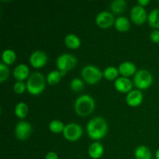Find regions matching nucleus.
<instances>
[{
    "instance_id": "1",
    "label": "nucleus",
    "mask_w": 159,
    "mask_h": 159,
    "mask_svg": "<svg viewBox=\"0 0 159 159\" xmlns=\"http://www.w3.org/2000/svg\"><path fill=\"white\" fill-rule=\"evenodd\" d=\"M89 137L93 140H100L105 137L108 130V124L105 119L96 116L90 120L86 125Z\"/></svg>"
},
{
    "instance_id": "2",
    "label": "nucleus",
    "mask_w": 159,
    "mask_h": 159,
    "mask_svg": "<svg viewBox=\"0 0 159 159\" xmlns=\"http://www.w3.org/2000/svg\"><path fill=\"white\" fill-rule=\"evenodd\" d=\"M96 102L91 96L87 94L81 95L76 99L74 103L75 113L81 116H86L91 114L95 110Z\"/></svg>"
},
{
    "instance_id": "3",
    "label": "nucleus",
    "mask_w": 159,
    "mask_h": 159,
    "mask_svg": "<svg viewBox=\"0 0 159 159\" xmlns=\"http://www.w3.org/2000/svg\"><path fill=\"white\" fill-rule=\"evenodd\" d=\"M26 90L28 93L34 96L40 94L45 88V79L42 73L35 71L30 75L26 81Z\"/></svg>"
},
{
    "instance_id": "4",
    "label": "nucleus",
    "mask_w": 159,
    "mask_h": 159,
    "mask_svg": "<svg viewBox=\"0 0 159 159\" xmlns=\"http://www.w3.org/2000/svg\"><path fill=\"white\" fill-rule=\"evenodd\" d=\"M81 75L84 81L91 85L99 82L103 76V73L98 67L92 65L84 66L81 71Z\"/></svg>"
},
{
    "instance_id": "5",
    "label": "nucleus",
    "mask_w": 159,
    "mask_h": 159,
    "mask_svg": "<svg viewBox=\"0 0 159 159\" xmlns=\"http://www.w3.org/2000/svg\"><path fill=\"white\" fill-rule=\"evenodd\" d=\"M153 77L150 71L145 69L138 70L134 76V84L139 90L147 89L152 85Z\"/></svg>"
},
{
    "instance_id": "6",
    "label": "nucleus",
    "mask_w": 159,
    "mask_h": 159,
    "mask_svg": "<svg viewBox=\"0 0 159 159\" xmlns=\"http://www.w3.org/2000/svg\"><path fill=\"white\" fill-rule=\"evenodd\" d=\"M78 60L76 57L69 53H65L57 57L56 60V65L58 70L62 72H65L71 70L76 65Z\"/></svg>"
},
{
    "instance_id": "7",
    "label": "nucleus",
    "mask_w": 159,
    "mask_h": 159,
    "mask_svg": "<svg viewBox=\"0 0 159 159\" xmlns=\"http://www.w3.org/2000/svg\"><path fill=\"white\" fill-rule=\"evenodd\" d=\"M62 133L66 140L69 141H75L82 137L83 130L79 124L76 123H70L65 126Z\"/></svg>"
},
{
    "instance_id": "8",
    "label": "nucleus",
    "mask_w": 159,
    "mask_h": 159,
    "mask_svg": "<svg viewBox=\"0 0 159 159\" xmlns=\"http://www.w3.org/2000/svg\"><path fill=\"white\" fill-rule=\"evenodd\" d=\"M130 16L132 21L135 24L141 25L146 21L148 16L147 11L144 9V7L140 6V5H136L130 9Z\"/></svg>"
},
{
    "instance_id": "9",
    "label": "nucleus",
    "mask_w": 159,
    "mask_h": 159,
    "mask_svg": "<svg viewBox=\"0 0 159 159\" xmlns=\"http://www.w3.org/2000/svg\"><path fill=\"white\" fill-rule=\"evenodd\" d=\"M32 132L31 124L27 121L21 120L17 123L15 127L16 137L20 141H25L27 139Z\"/></svg>"
},
{
    "instance_id": "10",
    "label": "nucleus",
    "mask_w": 159,
    "mask_h": 159,
    "mask_svg": "<svg viewBox=\"0 0 159 159\" xmlns=\"http://www.w3.org/2000/svg\"><path fill=\"white\" fill-rule=\"evenodd\" d=\"M96 23L99 27L109 28L115 23L114 16L108 11H102L96 17Z\"/></svg>"
},
{
    "instance_id": "11",
    "label": "nucleus",
    "mask_w": 159,
    "mask_h": 159,
    "mask_svg": "<svg viewBox=\"0 0 159 159\" xmlns=\"http://www.w3.org/2000/svg\"><path fill=\"white\" fill-rule=\"evenodd\" d=\"M29 61L34 68H42V67L44 66L47 64V62H48V56H47L45 52L37 50V51H34V52L30 54L29 58Z\"/></svg>"
},
{
    "instance_id": "12",
    "label": "nucleus",
    "mask_w": 159,
    "mask_h": 159,
    "mask_svg": "<svg viewBox=\"0 0 159 159\" xmlns=\"http://www.w3.org/2000/svg\"><path fill=\"white\" fill-rule=\"evenodd\" d=\"M143 98H144V96L141 90L138 89H132L126 96V102L130 107H136L142 102Z\"/></svg>"
},
{
    "instance_id": "13",
    "label": "nucleus",
    "mask_w": 159,
    "mask_h": 159,
    "mask_svg": "<svg viewBox=\"0 0 159 159\" xmlns=\"http://www.w3.org/2000/svg\"><path fill=\"white\" fill-rule=\"evenodd\" d=\"M114 87L120 93H128L132 90L133 83L128 78L121 76V77H118L114 81Z\"/></svg>"
},
{
    "instance_id": "14",
    "label": "nucleus",
    "mask_w": 159,
    "mask_h": 159,
    "mask_svg": "<svg viewBox=\"0 0 159 159\" xmlns=\"http://www.w3.org/2000/svg\"><path fill=\"white\" fill-rule=\"evenodd\" d=\"M118 70L119 72L123 77L128 78L130 76L135 75L137 72V67L135 64H134L131 61H124L121 64H120L119 67H118Z\"/></svg>"
},
{
    "instance_id": "15",
    "label": "nucleus",
    "mask_w": 159,
    "mask_h": 159,
    "mask_svg": "<svg viewBox=\"0 0 159 159\" xmlns=\"http://www.w3.org/2000/svg\"><path fill=\"white\" fill-rule=\"evenodd\" d=\"M12 74H13L14 78L17 81L23 82V80L29 78L30 69L27 65H25V64H19L13 69Z\"/></svg>"
},
{
    "instance_id": "16",
    "label": "nucleus",
    "mask_w": 159,
    "mask_h": 159,
    "mask_svg": "<svg viewBox=\"0 0 159 159\" xmlns=\"http://www.w3.org/2000/svg\"><path fill=\"white\" fill-rule=\"evenodd\" d=\"M104 153V148L99 142H93L88 148V154L90 158L93 159H99L102 156Z\"/></svg>"
},
{
    "instance_id": "17",
    "label": "nucleus",
    "mask_w": 159,
    "mask_h": 159,
    "mask_svg": "<svg viewBox=\"0 0 159 159\" xmlns=\"http://www.w3.org/2000/svg\"><path fill=\"white\" fill-rule=\"evenodd\" d=\"M114 26L120 32H127L130 27V20L126 16H119L115 20Z\"/></svg>"
},
{
    "instance_id": "18",
    "label": "nucleus",
    "mask_w": 159,
    "mask_h": 159,
    "mask_svg": "<svg viewBox=\"0 0 159 159\" xmlns=\"http://www.w3.org/2000/svg\"><path fill=\"white\" fill-rule=\"evenodd\" d=\"M134 157L136 159H152V152L147 146L140 145L134 150Z\"/></svg>"
},
{
    "instance_id": "19",
    "label": "nucleus",
    "mask_w": 159,
    "mask_h": 159,
    "mask_svg": "<svg viewBox=\"0 0 159 159\" xmlns=\"http://www.w3.org/2000/svg\"><path fill=\"white\" fill-rule=\"evenodd\" d=\"M65 43L68 48L76 49L81 45V40L77 35L74 34H67L65 37Z\"/></svg>"
},
{
    "instance_id": "20",
    "label": "nucleus",
    "mask_w": 159,
    "mask_h": 159,
    "mask_svg": "<svg viewBox=\"0 0 159 159\" xmlns=\"http://www.w3.org/2000/svg\"><path fill=\"white\" fill-rule=\"evenodd\" d=\"M16 59V55L13 50L12 49H6L2 54V60L3 63L6 64V65H12L15 62Z\"/></svg>"
},
{
    "instance_id": "21",
    "label": "nucleus",
    "mask_w": 159,
    "mask_h": 159,
    "mask_svg": "<svg viewBox=\"0 0 159 159\" xmlns=\"http://www.w3.org/2000/svg\"><path fill=\"white\" fill-rule=\"evenodd\" d=\"M149 25L155 29L159 28V9H154L148 16Z\"/></svg>"
},
{
    "instance_id": "22",
    "label": "nucleus",
    "mask_w": 159,
    "mask_h": 159,
    "mask_svg": "<svg viewBox=\"0 0 159 159\" xmlns=\"http://www.w3.org/2000/svg\"><path fill=\"white\" fill-rule=\"evenodd\" d=\"M103 76L107 80H116L118 78L120 72L117 68L114 66H109L106 68L103 71Z\"/></svg>"
},
{
    "instance_id": "23",
    "label": "nucleus",
    "mask_w": 159,
    "mask_h": 159,
    "mask_svg": "<svg viewBox=\"0 0 159 159\" xmlns=\"http://www.w3.org/2000/svg\"><path fill=\"white\" fill-rule=\"evenodd\" d=\"M127 8V2L125 0H114L110 2V9L115 13H121Z\"/></svg>"
},
{
    "instance_id": "24",
    "label": "nucleus",
    "mask_w": 159,
    "mask_h": 159,
    "mask_svg": "<svg viewBox=\"0 0 159 159\" xmlns=\"http://www.w3.org/2000/svg\"><path fill=\"white\" fill-rule=\"evenodd\" d=\"M61 77L62 75L59 70H53V71H50L47 75V82L49 85H56L60 82Z\"/></svg>"
},
{
    "instance_id": "25",
    "label": "nucleus",
    "mask_w": 159,
    "mask_h": 159,
    "mask_svg": "<svg viewBox=\"0 0 159 159\" xmlns=\"http://www.w3.org/2000/svg\"><path fill=\"white\" fill-rule=\"evenodd\" d=\"M28 113V107L26 103L20 102L17 103L15 107V114L20 119H23Z\"/></svg>"
},
{
    "instance_id": "26",
    "label": "nucleus",
    "mask_w": 159,
    "mask_h": 159,
    "mask_svg": "<svg viewBox=\"0 0 159 159\" xmlns=\"http://www.w3.org/2000/svg\"><path fill=\"white\" fill-rule=\"evenodd\" d=\"M65 126L62 121L59 120H54L49 124V129L52 133L59 134L63 132Z\"/></svg>"
},
{
    "instance_id": "27",
    "label": "nucleus",
    "mask_w": 159,
    "mask_h": 159,
    "mask_svg": "<svg viewBox=\"0 0 159 159\" xmlns=\"http://www.w3.org/2000/svg\"><path fill=\"white\" fill-rule=\"evenodd\" d=\"M70 87L73 92L78 93V92L82 91L84 89V82L82 79H79V78H75L71 81Z\"/></svg>"
},
{
    "instance_id": "28",
    "label": "nucleus",
    "mask_w": 159,
    "mask_h": 159,
    "mask_svg": "<svg viewBox=\"0 0 159 159\" xmlns=\"http://www.w3.org/2000/svg\"><path fill=\"white\" fill-rule=\"evenodd\" d=\"M9 75V69L4 63H0V82H3L8 79Z\"/></svg>"
},
{
    "instance_id": "29",
    "label": "nucleus",
    "mask_w": 159,
    "mask_h": 159,
    "mask_svg": "<svg viewBox=\"0 0 159 159\" xmlns=\"http://www.w3.org/2000/svg\"><path fill=\"white\" fill-rule=\"evenodd\" d=\"M26 89V85L23 82L17 81L13 85V90L16 94H23Z\"/></svg>"
},
{
    "instance_id": "30",
    "label": "nucleus",
    "mask_w": 159,
    "mask_h": 159,
    "mask_svg": "<svg viewBox=\"0 0 159 159\" xmlns=\"http://www.w3.org/2000/svg\"><path fill=\"white\" fill-rule=\"evenodd\" d=\"M150 39L154 43H159V30L155 29L152 31L150 34Z\"/></svg>"
},
{
    "instance_id": "31",
    "label": "nucleus",
    "mask_w": 159,
    "mask_h": 159,
    "mask_svg": "<svg viewBox=\"0 0 159 159\" xmlns=\"http://www.w3.org/2000/svg\"><path fill=\"white\" fill-rule=\"evenodd\" d=\"M45 159H58V156L55 152H49L48 153H47Z\"/></svg>"
},
{
    "instance_id": "32",
    "label": "nucleus",
    "mask_w": 159,
    "mask_h": 159,
    "mask_svg": "<svg viewBox=\"0 0 159 159\" xmlns=\"http://www.w3.org/2000/svg\"><path fill=\"white\" fill-rule=\"evenodd\" d=\"M149 2H150V1H149V0H138V5L143 6V7H144V6H145L146 5L148 4Z\"/></svg>"
},
{
    "instance_id": "33",
    "label": "nucleus",
    "mask_w": 159,
    "mask_h": 159,
    "mask_svg": "<svg viewBox=\"0 0 159 159\" xmlns=\"http://www.w3.org/2000/svg\"><path fill=\"white\" fill-rule=\"evenodd\" d=\"M155 158L159 159V148L155 152Z\"/></svg>"
}]
</instances>
